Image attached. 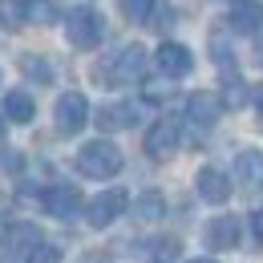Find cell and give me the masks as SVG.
<instances>
[{"mask_svg": "<svg viewBox=\"0 0 263 263\" xmlns=\"http://www.w3.org/2000/svg\"><path fill=\"white\" fill-rule=\"evenodd\" d=\"M4 114L16 122V126H29L33 122V98L29 93H21V89H12V93H4Z\"/></svg>", "mask_w": 263, "mask_h": 263, "instance_id": "obj_15", "label": "cell"}, {"mask_svg": "<svg viewBox=\"0 0 263 263\" xmlns=\"http://www.w3.org/2000/svg\"><path fill=\"white\" fill-rule=\"evenodd\" d=\"M77 206H81V195H77V186H69V182H57V186L45 191V211L57 215V219H73Z\"/></svg>", "mask_w": 263, "mask_h": 263, "instance_id": "obj_12", "label": "cell"}, {"mask_svg": "<svg viewBox=\"0 0 263 263\" xmlns=\"http://www.w3.org/2000/svg\"><path fill=\"white\" fill-rule=\"evenodd\" d=\"M118 8H122V16H126V21L142 25V21H150V12H154V0H118Z\"/></svg>", "mask_w": 263, "mask_h": 263, "instance_id": "obj_18", "label": "cell"}, {"mask_svg": "<svg viewBox=\"0 0 263 263\" xmlns=\"http://www.w3.org/2000/svg\"><path fill=\"white\" fill-rule=\"evenodd\" d=\"M191 263H215V259H191Z\"/></svg>", "mask_w": 263, "mask_h": 263, "instance_id": "obj_26", "label": "cell"}, {"mask_svg": "<svg viewBox=\"0 0 263 263\" xmlns=\"http://www.w3.org/2000/svg\"><path fill=\"white\" fill-rule=\"evenodd\" d=\"M25 263H61V247H53V243H33V251H29V259Z\"/></svg>", "mask_w": 263, "mask_h": 263, "instance_id": "obj_20", "label": "cell"}, {"mask_svg": "<svg viewBox=\"0 0 263 263\" xmlns=\"http://www.w3.org/2000/svg\"><path fill=\"white\" fill-rule=\"evenodd\" d=\"M81 263H109V255H101V251H89V255H85Z\"/></svg>", "mask_w": 263, "mask_h": 263, "instance_id": "obj_24", "label": "cell"}, {"mask_svg": "<svg viewBox=\"0 0 263 263\" xmlns=\"http://www.w3.org/2000/svg\"><path fill=\"white\" fill-rule=\"evenodd\" d=\"M101 33H105V25H101V16L93 8H73L65 21V36L73 49H98L101 45Z\"/></svg>", "mask_w": 263, "mask_h": 263, "instance_id": "obj_3", "label": "cell"}, {"mask_svg": "<svg viewBox=\"0 0 263 263\" xmlns=\"http://www.w3.org/2000/svg\"><path fill=\"white\" fill-rule=\"evenodd\" d=\"M227 21L235 33H255L263 25V4H255V0H231L227 4Z\"/></svg>", "mask_w": 263, "mask_h": 263, "instance_id": "obj_13", "label": "cell"}, {"mask_svg": "<svg viewBox=\"0 0 263 263\" xmlns=\"http://www.w3.org/2000/svg\"><path fill=\"white\" fill-rule=\"evenodd\" d=\"M178 150V118H158L146 130V154L150 158H170Z\"/></svg>", "mask_w": 263, "mask_h": 263, "instance_id": "obj_6", "label": "cell"}, {"mask_svg": "<svg viewBox=\"0 0 263 263\" xmlns=\"http://www.w3.org/2000/svg\"><path fill=\"white\" fill-rule=\"evenodd\" d=\"M77 170L81 174H89V178H114L118 170H122V150L114 146V142H89V146H81L77 150Z\"/></svg>", "mask_w": 263, "mask_h": 263, "instance_id": "obj_2", "label": "cell"}, {"mask_svg": "<svg viewBox=\"0 0 263 263\" xmlns=\"http://www.w3.org/2000/svg\"><path fill=\"white\" fill-rule=\"evenodd\" d=\"M243 101H247V85H243L239 77H231V81H227V89H223V105H231V109H239Z\"/></svg>", "mask_w": 263, "mask_h": 263, "instance_id": "obj_21", "label": "cell"}, {"mask_svg": "<svg viewBox=\"0 0 263 263\" xmlns=\"http://www.w3.org/2000/svg\"><path fill=\"white\" fill-rule=\"evenodd\" d=\"M122 211H126V191L114 186V191H101V195L89 202L85 219H89V227H93V231H105L114 219H122Z\"/></svg>", "mask_w": 263, "mask_h": 263, "instance_id": "obj_5", "label": "cell"}, {"mask_svg": "<svg viewBox=\"0 0 263 263\" xmlns=\"http://www.w3.org/2000/svg\"><path fill=\"white\" fill-rule=\"evenodd\" d=\"M85 122H89V101L81 98V93H61L57 98V109H53V126L57 134H77L85 130Z\"/></svg>", "mask_w": 263, "mask_h": 263, "instance_id": "obj_4", "label": "cell"}, {"mask_svg": "<svg viewBox=\"0 0 263 263\" xmlns=\"http://www.w3.org/2000/svg\"><path fill=\"white\" fill-rule=\"evenodd\" d=\"M239 219L235 215H219V219H211L206 231H202V239H206V247L211 251H235L239 247Z\"/></svg>", "mask_w": 263, "mask_h": 263, "instance_id": "obj_7", "label": "cell"}, {"mask_svg": "<svg viewBox=\"0 0 263 263\" xmlns=\"http://www.w3.org/2000/svg\"><path fill=\"white\" fill-rule=\"evenodd\" d=\"M255 109H259V114H263V89H259V93H255Z\"/></svg>", "mask_w": 263, "mask_h": 263, "instance_id": "obj_25", "label": "cell"}, {"mask_svg": "<svg viewBox=\"0 0 263 263\" xmlns=\"http://www.w3.org/2000/svg\"><path fill=\"white\" fill-rule=\"evenodd\" d=\"M0 16H4V25H25L29 21V0H4L0 4Z\"/></svg>", "mask_w": 263, "mask_h": 263, "instance_id": "obj_19", "label": "cell"}, {"mask_svg": "<svg viewBox=\"0 0 263 263\" xmlns=\"http://www.w3.org/2000/svg\"><path fill=\"white\" fill-rule=\"evenodd\" d=\"M251 231H255V243L263 247V215H251Z\"/></svg>", "mask_w": 263, "mask_h": 263, "instance_id": "obj_23", "label": "cell"}, {"mask_svg": "<svg viewBox=\"0 0 263 263\" xmlns=\"http://www.w3.org/2000/svg\"><path fill=\"white\" fill-rule=\"evenodd\" d=\"M235 182L243 191H263V150H243L235 158Z\"/></svg>", "mask_w": 263, "mask_h": 263, "instance_id": "obj_11", "label": "cell"}, {"mask_svg": "<svg viewBox=\"0 0 263 263\" xmlns=\"http://www.w3.org/2000/svg\"><path fill=\"white\" fill-rule=\"evenodd\" d=\"M146 49L142 45H126V49H118L105 65H98V81L105 85H134V81H142V73H146Z\"/></svg>", "mask_w": 263, "mask_h": 263, "instance_id": "obj_1", "label": "cell"}, {"mask_svg": "<svg viewBox=\"0 0 263 263\" xmlns=\"http://www.w3.org/2000/svg\"><path fill=\"white\" fill-rule=\"evenodd\" d=\"M134 215L142 219V223H158L166 215V198L158 195V191H146V195H138V202H134Z\"/></svg>", "mask_w": 263, "mask_h": 263, "instance_id": "obj_16", "label": "cell"}, {"mask_svg": "<svg viewBox=\"0 0 263 263\" xmlns=\"http://www.w3.org/2000/svg\"><path fill=\"white\" fill-rule=\"evenodd\" d=\"M21 69H25V77H33L36 85H49V81H53V65L41 61V57H33V53L21 57Z\"/></svg>", "mask_w": 263, "mask_h": 263, "instance_id": "obj_17", "label": "cell"}, {"mask_svg": "<svg viewBox=\"0 0 263 263\" xmlns=\"http://www.w3.org/2000/svg\"><path fill=\"white\" fill-rule=\"evenodd\" d=\"M195 182H198V198H202V202H215V206H223V202L231 198L227 174H223V170H215V166H202Z\"/></svg>", "mask_w": 263, "mask_h": 263, "instance_id": "obj_10", "label": "cell"}, {"mask_svg": "<svg viewBox=\"0 0 263 263\" xmlns=\"http://www.w3.org/2000/svg\"><path fill=\"white\" fill-rule=\"evenodd\" d=\"M219 114H223L219 93H191V98H186V118H191L195 126H215Z\"/></svg>", "mask_w": 263, "mask_h": 263, "instance_id": "obj_14", "label": "cell"}, {"mask_svg": "<svg viewBox=\"0 0 263 263\" xmlns=\"http://www.w3.org/2000/svg\"><path fill=\"white\" fill-rule=\"evenodd\" d=\"M21 166H25V158L16 150H0V174H16Z\"/></svg>", "mask_w": 263, "mask_h": 263, "instance_id": "obj_22", "label": "cell"}, {"mask_svg": "<svg viewBox=\"0 0 263 263\" xmlns=\"http://www.w3.org/2000/svg\"><path fill=\"white\" fill-rule=\"evenodd\" d=\"M154 65L162 69L166 77H186V73L195 69V57H191V49H186V45L166 41V45H158V53H154Z\"/></svg>", "mask_w": 263, "mask_h": 263, "instance_id": "obj_8", "label": "cell"}, {"mask_svg": "<svg viewBox=\"0 0 263 263\" xmlns=\"http://www.w3.org/2000/svg\"><path fill=\"white\" fill-rule=\"evenodd\" d=\"M138 114H142V105H134V101H118V105H101L98 109V130L114 134V130H130L134 122H138Z\"/></svg>", "mask_w": 263, "mask_h": 263, "instance_id": "obj_9", "label": "cell"}, {"mask_svg": "<svg viewBox=\"0 0 263 263\" xmlns=\"http://www.w3.org/2000/svg\"><path fill=\"white\" fill-rule=\"evenodd\" d=\"M0 134H4V122H0Z\"/></svg>", "mask_w": 263, "mask_h": 263, "instance_id": "obj_27", "label": "cell"}]
</instances>
